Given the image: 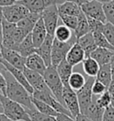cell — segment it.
Listing matches in <instances>:
<instances>
[{"instance_id":"15","label":"cell","mask_w":114,"mask_h":121,"mask_svg":"<svg viewBox=\"0 0 114 121\" xmlns=\"http://www.w3.org/2000/svg\"><path fill=\"white\" fill-rule=\"evenodd\" d=\"M31 34L32 36V40H33L35 47L36 48L39 47L47 36V30H46V25H45L41 16H40L39 20L37 22V23L35 24Z\"/></svg>"},{"instance_id":"3","label":"cell","mask_w":114,"mask_h":121,"mask_svg":"<svg viewBox=\"0 0 114 121\" xmlns=\"http://www.w3.org/2000/svg\"><path fill=\"white\" fill-rule=\"evenodd\" d=\"M43 76H44L45 81H46L47 86L49 87V89L52 92V94L54 95V97L59 102L64 105L63 99H62V93H63L64 86H63L61 78L57 72L56 67H54L53 65L48 66Z\"/></svg>"},{"instance_id":"43","label":"cell","mask_w":114,"mask_h":121,"mask_svg":"<svg viewBox=\"0 0 114 121\" xmlns=\"http://www.w3.org/2000/svg\"><path fill=\"white\" fill-rule=\"evenodd\" d=\"M108 91L110 95V104L114 107V83H111L108 87Z\"/></svg>"},{"instance_id":"12","label":"cell","mask_w":114,"mask_h":121,"mask_svg":"<svg viewBox=\"0 0 114 121\" xmlns=\"http://www.w3.org/2000/svg\"><path fill=\"white\" fill-rule=\"evenodd\" d=\"M19 3L24 4L30 12L40 13L46 8L52 4H60L63 3L61 0H22Z\"/></svg>"},{"instance_id":"50","label":"cell","mask_w":114,"mask_h":121,"mask_svg":"<svg viewBox=\"0 0 114 121\" xmlns=\"http://www.w3.org/2000/svg\"><path fill=\"white\" fill-rule=\"evenodd\" d=\"M95 1H98V2H101V3L104 4V3H107V2H110L111 0H95Z\"/></svg>"},{"instance_id":"20","label":"cell","mask_w":114,"mask_h":121,"mask_svg":"<svg viewBox=\"0 0 114 121\" xmlns=\"http://www.w3.org/2000/svg\"><path fill=\"white\" fill-rule=\"evenodd\" d=\"M56 69L60 78H61V81H62L63 86L66 87H70L69 79H70V77L73 72V66L71 64H70L66 59H64L62 61L59 63V65L56 67Z\"/></svg>"},{"instance_id":"17","label":"cell","mask_w":114,"mask_h":121,"mask_svg":"<svg viewBox=\"0 0 114 121\" xmlns=\"http://www.w3.org/2000/svg\"><path fill=\"white\" fill-rule=\"evenodd\" d=\"M86 58V54H85V51L83 48L81 47V45L76 42L74 45L70 48L68 53L66 55V60L70 64L74 66H77L79 63H81Z\"/></svg>"},{"instance_id":"13","label":"cell","mask_w":114,"mask_h":121,"mask_svg":"<svg viewBox=\"0 0 114 121\" xmlns=\"http://www.w3.org/2000/svg\"><path fill=\"white\" fill-rule=\"evenodd\" d=\"M1 64L3 65L4 68L6 69L8 71L10 72L12 75L15 78V79L17 80L19 83L22 84L23 86L26 88V90L32 95L33 92H34V89H33V87L31 86V84L29 83V81L27 79L26 76H25L22 69H18V68L13 67V65H11L10 63H8L7 61H5L4 59L1 61Z\"/></svg>"},{"instance_id":"30","label":"cell","mask_w":114,"mask_h":121,"mask_svg":"<svg viewBox=\"0 0 114 121\" xmlns=\"http://www.w3.org/2000/svg\"><path fill=\"white\" fill-rule=\"evenodd\" d=\"M32 102L34 104L35 108L40 111L41 113L46 114V115H48V116H52V117H56L58 112L56 110L53 109V107H51L49 104H47L46 102H42L40 100H38V99L32 97Z\"/></svg>"},{"instance_id":"2","label":"cell","mask_w":114,"mask_h":121,"mask_svg":"<svg viewBox=\"0 0 114 121\" xmlns=\"http://www.w3.org/2000/svg\"><path fill=\"white\" fill-rule=\"evenodd\" d=\"M0 100L4 106V113L13 121H31L24 106L3 94H0Z\"/></svg>"},{"instance_id":"4","label":"cell","mask_w":114,"mask_h":121,"mask_svg":"<svg viewBox=\"0 0 114 121\" xmlns=\"http://www.w3.org/2000/svg\"><path fill=\"white\" fill-rule=\"evenodd\" d=\"M76 42H78V38L75 34L73 36V38L68 42H61L57 40L56 38H54L53 42V46H52V55H51L52 65L54 67H57L61 61L66 59V55L70 48Z\"/></svg>"},{"instance_id":"25","label":"cell","mask_w":114,"mask_h":121,"mask_svg":"<svg viewBox=\"0 0 114 121\" xmlns=\"http://www.w3.org/2000/svg\"><path fill=\"white\" fill-rule=\"evenodd\" d=\"M40 13H30V14L26 16L25 18H23L22 20H21L20 22L16 23L17 26L20 28H22L25 30H27L29 33H31L33 28H34L35 24L37 23L39 18H40Z\"/></svg>"},{"instance_id":"10","label":"cell","mask_w":114,"mask_h":121,"mask_svg":"<svg viewBox=\"0 0 114 121\" xmlns=\"http://www.w3.org/2000/svg\"><path fill=\"white\" fill-rule=\"evenodd\" d=\"M2 57L5 61L13 65V67L18 68L20 69H24L25 68V62H26V57L22 56L21 53L13 49L6 48L3 45L0 46Z\"/></svg>"},{"instance_id":"33","label":"cell","mask_w":114,"mask_h":121,"mask_svg":"<svg viewBox=\"0 0 114 121\" xmlns=\"http://www.w3.org/2000/svg\"><path fill=\"white\" fill-rule=\"evenodd\" d=\"M60 20L61 21V22L63 23L64 25L70 28L71 30H76L77 26H78V16L75 15H66V14H61L60 15Z\"/></svg>"},{"instance_id":"31","label":"cell","mask_w":114,"mask_h":121,"mask_svg":"<svg viewBox=\"0 0 114 121\" xmlns=\"http://www.w3.org/2000/svg\"><path fill=\"white\" fill-rule=\"evenodd\" d=\"M26 110L28 111L29 115H30V117H31V121H56L54 117L41 113L36 108H33V109H26Z\"/></svg>"},{"instance_id":"1","label":"cell","mask_w":114,"mask_h":121,"mask_svg":"<svg viewBox=\"0 0 114 121\" xmlns=\"http://www.w3.org/2000/svg\"><path fill=\"white\" fill-rule=\"evenodd\" d=\"M0 69L6 79V96L13 101L19 102L24 106L26 109L35 108L32 102V95L26 90L21 83H19L15 78L8 71L2 64H0Z\"/></svg>"},{"instance_id":"23","label":"cell","mask_w":114,"mask_h":121,"mask_svg":"<svg viewBox=\"0 0 114 121\" xmlns=\"http://www.w3.org/2000/svg\"><path fill=\"white\" fill-rule=\"evenodd\" d=\"M16 51H18L24 57H28L33 53H36V47L34 45V43L32 40V36L31 33L20 43Z\"/></svg>"},{"instance_id":"19","label":"cell","mask_w":114,"mask_h":121,"mask_svg":"<svg viewBox=\"0 0 114 121\" xmlns=\"http://www.w3.org/2000/svg\"><path fill=\"white\" fill-rule=\"evenodd\" d=\"M113 55V51H110V50L107 49V48H103V47H97L90 54V56L92 58H94L100 64V66L107 64V63H110V60H111V58H112Z\"/></svg>"},{"instance_id":"38","label":"cell","mask_w":114,"mask_h":121,"mask_svg":"<svg viewBox=\"0 0 114 121\" xmlns=\"http://www.w3.org/2000/svg\"><path fill=\"white\" fill-rule=\"evenodd\" d=\"M107 88L102 82H100L98 80H95V82L92 86V92H93V95L96 96V95H101L102 94H103L105 91H107Z\"/></svg>"},{"instance_id":"51","label":"cell","mask_w":114,"mask_h":121,"mask_svg":"<svg viewBox=\"0 0 114 121\" xmlns=\"http://www.w3.org/2000/svg\"><path fill=\"white\" fill-rule=\"evenodd\" d=\"M2 16H3V14H2V6H0V19L2 18Z\"/></svg>"},{"instance_id":"28","label":"cell","mask_w":114,"mask_h":121,"mask_svg":"<svg viewBox=\"0 0 114 121\" xmlns=\"http://www.w3.org/2000/svg\"><path fill=\"white\" fill-rule=\"evenodd\" d=\"M74 36V32L70 28L64 25L61 24L58 25L56 30L54 31V38L61 42H68L70 41Z\"/></svg>"},{"instance_id":"36","label":"cell","mask_w":114,"mask_h":121,"mask_svg":"<svg viewBox=\"0 0 114 121\" xmlns=\"http://www.w3.org/2000/svg\"><path fill=\"white\" fill-rule=\"evenodd\" d=\"M88 24H89L90 32H92V33L95 32V31H102L103 24L105 23V22H100L98 20L90 18V17H88Z\"/></svg>"},{"instance_id":"6","label":"cell","mask_w":114,"mask_h":121,"mask_svg":"<svg viewBox=\"0 0 114 121\" xmlns=\"http://www.w3.org/2000/svg\"><path fill=\"white\" fill-rule=\"evenodd\" d=\"M30 10L21 3L2 7V14L4 19L13 23H17L30 14Z\"/></svg>"},{"instance_id":"52","label":"cell","mask_w":114,"mask_h":121,"mask_svg":"<svg viewBox=\"0 0 114 121\" xmlns=\"http://www.w3.org/2000/svg\"><path fill=\"white\" fill-rule=\"evenodd\" d=\"M2 60H3V57H2V53H1V50H0V64H1Z\"/></svg>"},{"instance_id":"35","label":"cell","mask_w":114,"mask_h":121,"mask_svg":"<svg viewBox=\"0 0 114 121\" xmlns=\"http://www.w3.org/2000/svg\"><path fill=\"white\" fill-rule=\"evenodd\" d=\"M102 33L104 35V37L107 38V40L114 46V25L106 22L103 24Z\"/></svg>"},{"instance_id":"8","label":"cell","mask_w":114,"mask_h":121,"mask_svg":"<svg viewBox=\"0 0 114 121\" xmlns=\"http://www.w3.org/2000/svg\"><path fill=\"white\" fill-rule=\"evenodd\" d=\"M103 4L95 0H87L80 5L81 10L88 17L106 22V18L103 12Z\"/></svg>"},{"instance_id":"24","label":"cell","mask_w":114,"mask_h":121,"mask_svg":"<svg viewBox=\"0 0 114 121\" xmlns=\"http://www.w3.org/2000/svg\"><path fill=\"white\" fill-rule=\"evenodd\" d=\"M104 110H105V108L101 107L96 102V99H94L93 97V101H92L86 115L89 118H91L93 121H102Z\"/></svg>"},{"instance_id":"11","label":"cell","mask_w":114,"mask_h":121,"mask_svg":"<svg viewBox=\"0 0 114 121\" xmlns=\"http://www.w3.org/2000/svg\"><path fill=\"white\" fill-rule=\"evenodd\" d=\"M23 72L26 76L27 79L31 86L33 87V89L36 91H51L49 87L47 86L44 76L37 71H34L32 69L28 68H24Z\"/></svg>"},{"instance_id":"49","label":"cell","mask_w":114,"mask_h":121,"mask_svg":"<svg viewBox=\"0 0 114 121\" xmlns=\"http://www.w3.org/2000/svg\"><path fill=\"white\" fill-rule=\"evenodd\" d=\"M0 113H4V106H3L1 100H0Z\"/></svg>"},{"instance_id":"44","label":"cell","mask_w":114,"mask_h":121,"mask_svg":"<svg viewBox=\"0 0 114 121\" xmlns=\"http://www.w3.org/2000/svg\"><path fill=\"white\" fill-rule=\"evenodd\" d=\"M76 121H93V120H92L91 118H89L87 115L79 113L76 117Z\"/></svg>"},{"instance_id":"7","label":"cell","mask_w":114,"mask_h":121,"mask_svg":"<svg viewBox=\"0 0 114 121\" xmlns=\"http://www.w3.org/2000/svg\"><path fill=\"white\" fill-rule=\"evenodd\" d=\"M40 15L46 25L47 34H50L54 37V31L56 30L59 23V20H60L57 4H52L48 6L42 12Z\"/></svg>"},{"instance_id":"21","label":"cell","mask_w":114,"mask_h":121,"mask_svg":"<svg viewBox=\"0 0 114 121\" xmlns=\"http://www.w3.org/2000/svg\"><path fill=\"white\" fill-rule=\"evenodd\" d=\"M57 8H58L59 15L66 14L78 16L80 13V12L82 11L80 5L74 2H70V1H66L60 4H57Z\"/></svg>"},{"instance_id":"27","label":"cell","mask_w":114,"mask_h":121,"mask_svg":"<svg viewBox=\"0 0 114 121\" xmlns=\"http://www.w3.org/2000/svg\"><path fill=\"white\" fill-rule=\"evenodd\" d=\"M78 26H77L76 30H74V34L77 37V38H79L87 33L90 32V29H89V24H88V17L87 15L83 13V11L80 12V13L78 15Z\"/></svg>"},{"instance_id":"42","label":"cell","mask_w":114,"mask_h":121,"mask_svg":"<svg viewBox=\"0 0 114 121\" xmlns=\"http://www.w3.org/2000/svg\"><path fill=\"white\" fill-rule=\"evenodd\" d=\"M22 0H0V6L4 7V6H8V5H12L13 4H16Z\"/></svg>"},{"instance_id":"47","label":"cell","mask_w":114,"mask_h":121,"mask_svg":"<svg viewBox=\"0 0 114 121\" xmlns=\"http://www.w3.org/2000/svg\"><path fill=\"white\" fill-rule=\"evenodd\" d=\"M0 121H13L4 113H0Z\"/></svg>"},{"instance_id":"18","label":"cell","mask_w":114,"mask_h":121,"mask_svg":"<svg viewBox=\"0 0 114 121\" xmlns=\"http://www.w3.org/2000/svg\"><path fill=\"white\" fill-rule=\"evenodd\" d=\"M78 43L81 45V47L85 51L86 57H89L92 52H94L98 46L95 44V38L93 36L92 32H88L86 35H84L79 38H78Z\"/></svg>"},{"instance_id":"14","label":"cell","mask_w":114,"mask_h":121,"mask_svg":"<svg viewBox=\"0 0 114 121\" xmlns=\"http://www.w3.org/2000/svg\"><path fill=\"white\" fill-rule=\"evenodd\" d=\"M53 39H54L53 36L47 34L46 39L41 44V45L38 48H36V53H38L42 57V59L46 62L47 67L52 65L51 55H52V46H53Z\"/></svg>"},{"instance_id":"26","label":"cell","mask_w":114,"mask_h":121,"mask_svg":"<svg viewBox=\"0 0 114 121\" xmlns=\"http://www.w3.org/2000/svg\"><path fill=\"white\" fill-rule=\"evenodd\" d=\"M96 80H98L100 82L105 86L108 88L110 86V85L112 82V78H111V69H110V64L107 63L104 65H101L99 71L96 76Z\"/></svg>"},{"instance_id":"39","label":"cell","mask_w":114,"mask_h":121,"mask_svg":"<svg viewBox=\"0 0 114 121\" xmlns=\"http://www.w3.org/2000/svg\"><path fill=\"white\" fill-rule=\"evenodd\" d=\"M102 121H114V107L111 104L105 108Z\"/></svg>"},{"instance_id":"41","label":"cell","mask_w":114,"mask_h":121,"mask_svg":"<svg viewBox=\"0 0 114 121\" xmlns=\"http://www.w3.org/2000/svg\"><path fill=\"white\" fill-rule=\"evenodd\" d=\"M55 119H56V121H76V118H74L70 115H66L63 113L57 114Z\"/></svg>"},{"instance_id":"34","label":"cell","mask_w":114,"mask_h":121,"mask_svg":"<svg viewBox=\"0 0 114 121\" xmlns=\"http://www.w3.org/2000/svg\"><path fill=\"white\" fill-rule=\"evenodd\" d=\"M103 6L106 22L114 25V0L104 3Z\"/></svg>"},{"instance_id":"40","label":"cell","mask_w":114,"mask_h":121,"mask_svg":"<svg viewBox=\"0 0 114 121\" xmlns=\"http://www.w3.org/2000/svg\"><path fill=\"white\" fill-rule=\"evenodd\" d=\"M0 94L6 95V79L0 69Z\"/></svg>"},{"instance_id":"48","label":"cell","mask_w":114,"mask_h":121,"mask_svg":"<svg viewBox=\"0 0 114 121\" xmlns=\"http://www.w3.org/2000/svg\"><path fill=\"white\" fill-rule=\"evenodd\" d=\"M62 2H66V1H70V2H74V3H76L78 4L79 5H81V4L85 3L87 0H61Z\"/></svg>"},{"instance_id":"16","label":"cell","mask_w":114,"mask_h":121,"mask_svg":"<svg viewBox=\"0 0 114 121\" xmlns=\"http://www.w3.org/2000/svg\"><path fill=\"white\" fill-rule=\"evenodd\" d=\"M25 67L30 69H32L34 71L38 72L41 75H44V73L47 68L46 62L42 59V57L37 53H33L32 54L26 57Z\"/></svg>"},{"instance_id":"29","label":"cell","mask_w":114,"mask_h":121,"mask_svg":"<svg viewBox=\"0 0 114 121\" xmlns=\"http://www.w3.org/2000/svg\"><path fill=\"white\" fill-rule=\"evenodd\" d=\"M86 81H87V78H85V76L82 73L75 71L72 72V74L70 77L69 86L72 90L77 92L84 86V85L86 84Z\"/></svg>"},{"instance_id":"5","label":"cell","mask_w":114,"mask_h":121,"mask_svg":"<svg viewBox=\"0 0 114 121\" xmlns=\"http://www.w3.org/2000/svg\"><path fill=\"white\" fill-rule=\"evenodd\" d=\"M95 78H94L88 77L84 86L79 91H77V95H78L79 103L80 113L85 114V115L87 114V111L93 101L94 95L92 92V86L95 82Z\"/></svg>"},{"instance_id":"22","label":"cell","mask_w":114,"mask_h":121,"mask_svg":"<svg viewBox=\"0 0 114 121\" xmlns=\"http://www.w3.org/2000/svg\"><path fill=\"white\" fill-rule=\"evenodd\" d=\"M82 67L85 74L88 77L95 78L100 69V64L91 56L86 57L82 61Z\"/></svg>"},{"instance_id":"46","label":"cell","mask_w":114,"mask_h":121,"mask_svg":"<svg viewBox=\"0 0 114 121\" xmlns=\"http://www.w3.org/2000/svg\"><path fill=\"white\" fill-rule=\"evenodd\" d=\"M110 69H111V78H112V82L111 83H114V55L112 56L111 60H110Z\"/></svg>"},{"instance_id":"45","label":"cell","mask_w":114,"mask_h":121,"mask_svg":"<svg viewBox=\"0 0 114 121\" xmlns=\"http://www.w3.org/2000/svg\"><path fill=\"white\" fill-rule=\"evenodd\" d=\"M3 39H4V33H3V25H2V18H1L0 19V46L3 45Z\"/></svg>"},{"instance_id":"37","label":"cell","mask_w":114,"mask_h":121,"mask_svg":"<svg viewBox=\"0 0 114 121\" xmlns=\"http://www.w3.org/2000/svg\"><path fill=\"white\" fill-rule=\"evenodd\" d=\"M96 102L103 108H106L109 105H110V95L108 89L103 94L99 95V98L96 99Z\"/></svg>"},{"instance_id":"32","label":"cell","mask_w":114,"mask_h":121,"mask_svg":"<svg viewBox=\"0 0 114 121\" xmlns=\"http://www.w3.org/2000/svg\"><path fill=\"white\" fill-rule=\"evenodd\" d=\"M93 36L95 38V44L97 45L98 47L107 48V49L114 52V46L107 40V38L104 37V35L102 33V31H95V32H93Z\"/></svg>"},{"instance_id":"9","label":"cell","mask_w":114,"mask_h":121,"mask_svg":"<svg viewBox=\"0 0 114 121\" xmlns=\"http://www.w3.org/2000/svg\"><path fill=\"white\" fill-rule=\"evenodd\" d=\"M62 99L66 108L70 112L71 116L74 118L80 113L79 103V99L77 95L76 91L72 90L70 87H63V93H62Z\"/></svg>"}]
</instances>
